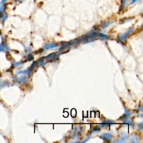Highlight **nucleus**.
<instances>
[{
	"instance_id": "1",
	"label": "nucleus",
	"mask_w": 143,
	"mask_h": 143,
	"mask_svg": "<svg viewBox=\"0 0 143 143\" xmlns=\"http://www.w3.org/2000/svg\"><path fill=\"white\" fill-rule=\"evenodd\" d=\"M6 8V5L5 4H2V5L0 6V12H2L4 10V9Z\"/></svg>"
},
{
	"instance_id": "2",
	"label": "nucleus",
	"mask_w": 143,
	"mask_h": 143,
	"mask_svg": "<svg viewBox=\"0 0 143 143\" xmlns=\"http://www.w3.org/2000/svg\"><path fill=\"white\" fill-rule=\"evenodd\" d=\"M126 1H127V0H122L121 4L123 6H125L126 4Z\"/></svg>"
},
{
	"instance_id": "3",
	"label": "nucleus",
	"mask_w": 143,
	"mask_h": 143,
	"mask_svg": "<svg viewBox=\"0 0 143 143\" xmlns=\"http://www.w3.org/2000/svg\"><path fill=\"white\" fill-rule=\"evenodd\" d=\"M140 1V0H131V1L130 3V4H134V3L137 2V1Z\"/></svg>"
},
{
	"instance_id": "4",
	"label": "nucleus",
	"mask_w": 143,
	"mask_h": 143,
	"mask_svg": "<svg viewBox=\"0 0 143 143\" xmlns=\"http://www.w3.org/2000/svg\"><path fill=\"white\" fill-rule=\"evenodd\" d=\"M6 1H7V0H2V1H1V2H0V4H3L4 2H5Z\"/></svg>"
},
{
	"instance_id": "5",
	"label": "nucleus",
	"mask_w": 143,
	"mask_h": 143,
	"mask_svg": "<svg viewBox=\"0 0 143 143\" xmlns=\"http://www.w3.org/2000/svg\"><path fill=\"white\" fill-rule=\"evenodd\" d=\"M16 1H18V2H22V1H24V0H16Z\"/></svg>"
}]
</instances>
